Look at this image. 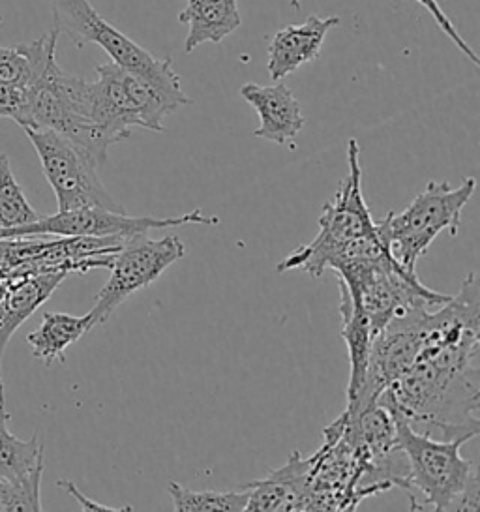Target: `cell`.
Returning <instances> with one entry per match:
<instances>
[{
    "instance_id": "cell-11",
    "label": "cell",
    "mask_w": 480,
    "mask_h": 512,
    "mask_svg": "<svg viewBox=\"0 0 480 512\" xmlns=\"http://www.w3.org/2000/svg\"><path fill=\"white\" fill-rule=\"evenodd\" d=\"M430 308H413L390 319L387 327L372 340L364 381L359 394L345 407L347 415L375 406L379 396L404 374L419 355L428 332Z\"/></svg>"
},
{
    "instance_id": "cell-1",
    "label": "cell",
    "mask_w": 480,
    "mask_h": 512,
    "mask_svg": "<svg viewBox=\"0 0 480 512\" xmlns=\"http://www.w3.org/2000/svg\"><path fill=\"white\" fill-rule=\"evenodd\" d=\"M377 404L413 430L471 441L480 432V284L469 272L458 295L430 312L417 359Z\"/></svg>"
},
{
    "instance_id": "cell-20",
    "label": "cell",
    "mask_w": 480,
    "mask_h": 512,
    "mask_svg": "<svg viewBox=\"0 0 480 512\" xmlns=\"http://www.w3.org/2000/svg\"><path fill=\"white\" fill-rule=\"evenodd\" d=\"M167 492L173 501L175 511L182 512H242L246 511L248 492L240 486L239 490L229 492H216V490H188L180 486L179 482L171 481L167 484Z\"/></svg>"
},
{
    "instance_id": "cell-17",
    "label": "cell",
    "mask_w": 480,
    "mask_h": 512,
    "mask_svg": "<svg viewBox=\"0 0 480 512\" xmlns=\"http://www.w3.org/2000/svg\"><path fill=\"white\" fill-rule=\"evenodd\" d=\"M179 21L188 25L184 40L186 53L207 42L220 44L242 25L239 0H186Z\"/></svg>"
},
{
    "instance_id": "cell-15",
    "label": "cell",
    "mask_w": 480,
    "mask_h": 512,
    "mask_svg": "<svg viewBox=\"0 0 480 512\" xmlns=\"http://www.w3.org/2000/svg\"><path fill=\"white\" fill-rule=\"evenodd\" d=\"M240 96L259 115V128L254 132L255 137L285 145L304 130L306 119L302 115L300 102L282 81L267 87L246 83L240 87Z\"/></svg>"
},
{
    "instance_id": "cell-14",
    "label": "cell",
    "mask_w": 480,
    "mask_h": 512,
    "mask_svg": "<svg viewBox=\"0 0 480 512\" xmlns=\"http://www.w3.org/2000/svg\"><path fill=\"white\" fill-rule=\"evenodd\" d=\"M340 25V17L310 16L299 25H287L272 36L269 44L267 70L274 81L297 72L300 66L321 57V47L334 27Z\"/></svg>"
},
{
    "instance_id": "cell-10",
    "label": "cell",
    "mask_w": 480,
    "mask_h": 512,
    "mask_svg": "<svg viewBox=\"0 0 480 512\" xmlns=\"http://www.w3.org/2000/svg\"><path fill=\"white\" fill-rule=\"evenodd\" d=\"M184 252L186 248L177 235L149 239L145 233L126 239L111 259V276L89 312L94 327L109 321L113 312L122 302L128 301V297H132L135 291L156 282L167 267L184 257Z\"/></svg>"
},
{
    "instance_id": "cell-8",
    "label": "cell",
    "mask_w": 480,
    "mask_h": 512,
    "mask_svg": "<svg viewBox=\"0 0 480 512\" xmlns=\"http://www.w3.org/2000/svg\"><path fill=\"white\" fill-rule=\"evenodd\" d=\"M38 152L45 179L51 184L59 211L109 209L126 212L100 181L98 166L87 152L68 137L47 128H23Z\"/></svg>"
},
{
    "instance_id": "cell-25",
    "label": "cell",
    "mask_w": 480,
    "mask_h": 512,
    "mask_svg": "<svg viewBox=\"0 0 480 512\" xmlns=\"http://www.w3.org/2000/svg\"><path fill=\"white\" fill-rule=\"evenodd\" d=\"M289 2H291V8H293V10H299L300 4H302V0H289Z\"/></svg>"
},
{
    "instance_id": "cell-26",
    "label": "cell",
    "mask_w": 480,
    "mask_h": 512,
    "mask_svg": "<svg viewBox=\"0 0 480 512\" xmlns=\"http://www.w3.org/2000/svg\"><path fill=\"white\" fill-rule=\"evenodd\" d=\"M0 511H2V509H0Z\"/></svg>"
},
{
    "instance_id": "cell-24",
    "label": "cell",
    "mask_w": 480,
    "mask_h": 512,
    "mask_svg": "<svg viewBox=\"0 0 480 512\" xmlns=\"http://www.w3.org/2000/svg\"><path fill=\"white\" fill-rule=\"evenodd\" d=\"M59 486L60 488H64L70 496L74 497L75 501H79L81 511H134L132 507H109V505L96 503V501H92V499L85 496V494H83V492H81V490H79L72 481L62 479V481H59Z\"/></svg>"
},
{
    "instance_id": "cell-21",
    "label": "cell",
    "mask_w": 480,
    "mask_h": 512,
    "mask_svg": "<svg viewBox=\"0 0 480 512\" xmlns=\"http://www.w3.org/2000/svg\"><path fill=\"white\" fill-rule=\"evenodd\" d=\"M42 216L34 211L23 188L15 181L10 158L0 151V229L29 226Z\"/></svg>"
},
{
    "instance_id": "cell-4",
    "label": "cell",
    "mask_w": 480,
    "mask_h": 512,
    "mask_svg": "<svg viewBox=\"0 0 480 512\" xmlns=\"http://www.w3.org/2000/svg\"><path fill=\"white\" fill-rule=\"evenodd\" d=\"M477 181L467 177L458 188L449 182L430 181L404 212H389L375 222L379 239L389 246L390 254L407 271L417 272V261L428 252L439 233L456 237L462 224V212L475 194Z\"/></svg>"
},
{
    "instance_id": "cell-13",
    "label": "cell",
    "mask_w": 480,
    "mask_h": 512,
    "mask_svg": "<svg viewBox=\"0 0 480 512\" xmlns=\"http://www.w3.org/2000/svg\"><path fill=\"white\" fill-rule=\"evenodd\" d=\"M66 276L68 272L57 271L8 278L6 295L0 299V415H10L6 411L2 379V361L6 346L15 331L57 291Z\"/></svg>"
},
{
    "instance_id": "cell-3",
    "label": "cell",
    "mask_w": 480,
    "mask_h": 512,
    "mask_svg": "<svg viewBox=\"0 0 480 512\" xmlns=\"http://www.w3.org/2000/svg\"><path fill=\"white\" fill-rule=\"evenodd\" d=\"M96 76L94 81H89L87 113L90 121L100 126L115 143L132 136L134 128L162 134L169 115L180 107L194 104L186 92L164 91L115 62L100 64Z\"/></svg>"
},
{
    "instance_id": "cell-7",
    "label": "cell",
    "mask_w": 480,
    "mask_h": 512,
    "mask_svg": "<svg viewBox=\"0 0 480 512\" xmlns=\"http://www.w3.org/2000/svg\"><path fill=\"white\" fill-rule=\"evenodd\" d=\"M53 12V27L66 32L75 46L96 44L111 57V61L149 79L156 87L173 94H184L180 77L173 70L171 59H156L145 47L135 44L132 38L115 29L98 14L89 0H49Z\"/></svg>"
},
{
    "instance_id": "cell-12",
    "label": "cell",
    "mask_w": 480,
    "mask_h": 512,
    "mask_svg": "<svg viewBox=\"0 0 480 512\" xmlns=\"http://www.w3.org/2000/svg\"><path fill=\"white\" fill-rule=\"evenodd\" d=\"M8 421L10 415H0V509L42 511L44 445L38 443V434L29 441L14 436Z\"/></svg>"
},
{
    "instance_id": "cell-6",
    "label": "cell",
    "mask_w": 480,
    "mask_h": 512,
    "mask_svg": "<svg viewBox=\"0 0 480 512\" xmlns=\"http://www.w3.org/2000/svg\"><path fill=\"white\" fill-rule=\"evenodd\" d=\"M340 293L349 297L366 317L372 336L387 327L390 319L413 308H437L450 295L424 286L417 272L407 271L387 250L349 280H338Z\"/></svg>"
},
{
    "instance_id": "cell-2",
    "label": "cell",
    "mask_w": 480,
    "mask_h": 512,
    "mask_svg": "<svg viewBox=\"0 0 480 512\" xmlns=\"http://www.w3.org/2000/svg\"><path fill=\"white\" fill-rule=\"evenodd\" d=\"M390 413L407 460L405 490L411 499V509L479 511L477 469L460 452L465 441H445L420 434L398 413Z\"/></svg>"
},
{
    "instance_id": "cell-16",
    "label": "cell",
    "mask_w": 480,
    "mask_h": 512,
    "mask_svg": "<svg viewBox=\"0 0 480 512\" xmlns=\"http://www.w3.org/2000/svg\"><path fill=\"white\" fill-rule=\"evenodd\" d=\"M242 488L248 492L246 512L308 511V460L293 452L282 469L272 471L267 479L246 482Z\"/></svg>"
},
{
    "instance_id": "cell-19",
    "label": "cell",
    "mask_w": 480,
    "mask_h": 512,
    "mask_svg": "<svg viewBox=\"0 0 480 512\" xmlns=\"http://www.w3.org/2000/svg\"><path fill=\"white\" fill-rule=\"evenodd\" d=\"M90 329H94V323L89 314L72 316L62 312H45L40 327L27 336L32 357L44 361L47 366L55 361L64 362L66 349Z\"/></svg>"
},
{
    "instance_id": "cell-18",
    "label": "cell",
    "mask_w": 480,
    "mask_h": 512,
    "mask_svg": "<svg viewBox=\"0 0 480 512\" xmlns=\"http://www.w3.org/2000/svg\"><path fill=\"white\" fill-rule=\"evenodd\" d=\"M60 32H45L30 44L14 47L0 46V83L30 89L44 76L51 62L57 61V44Z\"/></svg>"
},
{
    "instance_id": "cell-22",
    "label": "cell",
    "mask_w": 480,
    "mask_h": 512,
    "mask_svg": "<svg viewBox=\"0 0 480 512\" xmlns=\"http://www.w3.org/2000/svg\"><path fill=\"white\" fill-rule=\"evenodd\" d=\"M417 2H419L422 8H426V10L432 14L435 23L439 25V29L449 36L450 42L458 47V49L464 53L465 57L473 62L475 66H479V55L475 53L473 47L465 42L464 38H462V34L458 32V29L454 27V23L450 21V17L447 16V14L443 12V8L439 6V2H437V0H417Z\"/></svg>"
},
{
    "instance_id": "cell-5",
    "label": "cell",
    "mask_w": 480,
    "mask_h": 512,
    "mask_svg": "<svg viewBox=\"0 0 480 512\" xmlns=\"http://www.w3.org/2000/svg\"><path fill=\"white\" fill-rule=\"evenodd\" d=\"M359 143L349 139L347 166L349 171L340 184L338 192L323 207L319 218V233L315 239L297 248L278 265V272H308L310 276H323L330 271L334 261L340 257L351 242L377 233L372 212L362 197V169H360Z\"/></svg>"
},
{
    "instance_id": "cell-9",
    "label": "cell",
    "mask_w": 480,
    "mask_h": 512,
    "mask_svg": "<svg viewBox=\"0 0 480 512\" xmlns=\"http://www.w3.org/2000/svg\"><path fill=\"white\" fill-rule=\"evenodd\" d=\"M216 216H205L203 211H190L175 218H154V216H128L126 212L109 209H75L57 212L53 216L40 218L29 226L0 229V241L30 239V237H124L145 235L152 229L173 226H218Z\"/></svg>"
},
{
    "instance_id": "cell-23",
    "label": "cell",
    "mask_w": 480,
    "mask_h": 512,
    "mask_svg": "<svg viewBox=\"0 0 480 512\" xmlns=\"http://www.w3.org/2000/svg\"><path fill=\"white\" fill-rule=\"evenodd\" d=\"M25 106H27L25 89L0 83V117L12 119L17 124H21L25 117Z\"/></svg>"
}]
</instances>
